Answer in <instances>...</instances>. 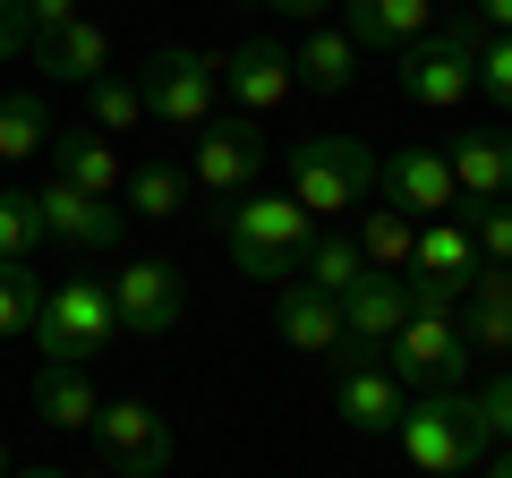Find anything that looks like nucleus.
<instances>
[{
	"mask_svg": "<svg viewBox=\"0 0 512 478\" xmlns=\"http://www.w3.org/2000/svg\"><path fill=\"white\" fill-rule=\"evenodd\" d=\"M86 111H94V129H137V120H146V94H137V77H103V86H86Z\"/></svg>",
	"mask_w": 512,
	"mask_h": 478,
	"instance_id": "nucleus-31",
	"label": "nucleus"
},
{
	"mask_svg": "<svg viewBox=\"0 0 512 478\" xmlns=\"http://www.w3.org/2000/svg\"><path fill=\"white\" fill-rule=\"evenodd\" d=\"M384 368L402 376L410 393H453L461 368H470V342H461L453 316H410V325L393 333V350H384Z\"/></svg>",
	"mask_w": 512,
	"mask_h": 478,
	"instance_id": "nucleus-10",
	"label": "nucleus"
},
{
	"mask_svg": "<svg viewBox=\"0 0 512 478\" xmlns=\"http://www.w3.org/2000/svg\"><path fill=\"white\" fill-rule=\"evenodd\" d=\"M43 248V205L26 188H0V265H35Z\"/></svg>",
	"mask_w": 512,
	"mask_h": 478,
	"instance_id": "nucleus-29",
	"label": "nucleus"
},
{
	"mask_svg": "<svg viewBox=\"0 0 512 478\" xmlns=\"http://www.w3.org/2000/svg\"><path fill=\"white\" fill-rule=\"evenodd\" d=\"M43 146H52V103L43 94H0V163H26Z\"/></svg>",
	"mask_w": 512,
	"mask_h": 478,
	"instance_id": "nucleus-28",
	"label": "nucleus"
},
{
	"mask_svg": "<svg viewBox=\"0 0 512 478\" xmlns=\"http://www.w3.org/2000/svg\"><path fill=\"white\" fill-rule=\"evenodd\" d=\"M461 342L512 359V265H478L470 299H461Z\"/></svg>",
	"mask_w": 512,
	"mask_h": 478,
	"instance_id": "nucleus-19",
	"label": "nucleus"
},
{
	"mask_svg": "<svg viewBox=\"0 0 512 478\" xmlns=\"http://www.w3.org/2000/svg\"><path fill=\"white\" fill-rule=\"evenodd\" d=\"M188 188L197 180H188L180 163H137L128 171V214L137 222H171V214H188Z\"/></svg>",
	"mask_w": 512,
	"mask_h": 478,
	"instance_id": "nucleus-27",
	"label": "nucleus"
},
{
	"mask_svg": "<svg viewBox=\"0 0 512 478\" xmlns=\"http://www.w3.org/2000/svg\"><path fill=\"white\" fill-rule=\"evenodd\" d=\"M26 26H35V43L60 35V26H77V0H26Z\"/></svg>",
	"mask_w": 512,
	"mask_h": 478,
	"instance_id": "nucleus-37",
	"label": "nucleus"
},
{
	"mask_svg": "<svg viewBox=\"0 0 512 478\" xmlns=\"http://www.w3.org/2000/svg\"><path fill=\"white\" fill-rule=\"evenodd\" d=\"M461 222H470V239H478V257H487V265H512V197L461 205Z\"/></svg>",
	"mask_w": 512,
	"mask_h": 478,
	"instance_id": "nucleus-32",
	"label": "nucleus"
},
{
	"mask_svg": "<svg viewBox=\"0 0 512 478\" xmlns=\"http://www.w3.org/2000/svg\"><path fill=\"white\" fill-rule=\"evenodd\" d=\"M470 18L487 26V35H512V0H470Z\"/></svg>",
	"mask_w": 512,
	"mask_h": 478,
	"instance_id": "nucleus-38",
	"label": "nucleus"
},
{
	"mask_svg": "<svg viewBox=\"0 0 512 478\" xmlns=\"http://www.w3.org/2000/svg\"><path fill=\"white\" fill-rule=\"evenodd\" d=\"M333 410H342L359 436H402V410H410V385L393 368H342V385H333Z\"/></svg>",
	"mask_w": 512,
	"mask_h": 478,
	"instance_id": "nucleus-15",
	"label": "nucleus"
},
{
	"mask_svg": "<svg viewBox=\"0 0 512 478\" xmlns=\"http://www.w3.org/2000/svg\"><path fill=\"white\" fill-rule=\"evenodd\" d=\"M461 299H470V291H461V282L410 274V316H453V325H461Z\"/></svg>",
	"mask_w": 512,
	"mask_h": 478,
	"instance_id": "nucleus-34",
	"label": "nucleus"
},
{
	"mask_svg": "<svg viewBox=\"0 0 512 478\" xmlns=\"http://www.w3.org/2000/svg\"><path fill=\"white\" fill-rule=\"evenodd\" d=\"M359 257L376 265V274H402V265L419 257V222H410L402 205H367V222H359Z\"/></svg>",
	"mask_w": 512,
	"mask_h": 478,
	"instance_id": "nucleus-26",
	"label": "nucleus"
},
{
	"mask_svg": "<svg viewBox=\"0 0 512 478\" xmlns=\"http://www.w3.org/2000/svg\"><path fill=\"white\" fill-rule=\"evenodd\" d=\"M35 52V26H26V0H0V69Z\"/></svg>",
	"mask_w": 512,
	"mask_h": 478,
	"instance_id": "nucleus-35",
	"label": "nucleus"
},
{
	"mask_svg": "<svg viewBox=\"0 0 512 478\" xmlns=\"http://www.w3.org/2000/svg\"><path fill=\"white\" fill-rule=\"evenodd\" d=\"M35 342H43V359H52V368H94V359L120 342V308H111V282H103V274H69L60 291H43Z\"/></svg>",
	"mask_w": 512,
	"mask_h": 478,
	"instance_id": "nucleus-4",
	"label": "nucleus"
},
{
	"mask_svg": "<svg viewBox=\"0 0 512 478\" xmlns=\"http://www.w3.org/2000/svg\"><path fill=\"white\" fill-rule=\"evenodd\" d=\"M367 274H376V265L359 257V239H308V257H299V282L325 291V299H350Z\"/></svg>",
	"mask_w": 512,
	"mask_h": 478,
	"instance_id": "nucleus-25",
	"label": "nucleus"
},
{
	"mask_svg": "<svg viewBox=\"0 0 512 478\" xmlns=\"http://www.w3.org/2000/svg\"><path fill=\"white\" fill-rule=\"evenodd\" d=\"M478 94L512 111V35H487V43H478Z\"/></svg>",
	"mask_w": 512,
	"mask_h": 478,
	"instance_id": "nucleus-33",
	"label": "nucleus"
},
{
	"mask_svg": "<svg viewBox=\"0 0 512 478\" xmlns=\"http://www.w3.org/2000/svg\"><path fill=\"white\" fill-rule=\"evenodd\" d=\"M9 478H69V470H9Z\"/></svg>",
	"mask_w": 512,
	"mask_h": 478,
	"instance_id": "nucleus-41",
	"label": "nucleus"
},
{
	"mask_svg": "<svg viewBox=\"0 0 512 478\" xmlns=\"http://www.w3.org/2000/svg\"><path fill=\"white\" fill-rule=\"evenodd\" d=\"M0 478H9V444H0Z\"/></svg>",
	"mask_w": 512,
	"mask_h": 478,
	"instance_id": "nucleus-43",
	"label": "nucleus"
},
{
	"mask_svg": "<svg viewBox=\"0 0 512 478\" xmlns=\"http://www.w3.org/2000/svg\"><path fill=\"white\" fill-rule=\"evenodd\" d=\"M94 410H103L94 368H52V359H43V376H35V419H43V427H94Z\"/></svg>",
	"mask_w": 512,
	"mask_h": 478,
	"instance_id": "nucleus-22",
	"label": "nucleus"
},
{
	"mask_svg": "<svg viewBox=\"0 0 512 478\" xmlns=\"http://www.w3.org/2000/svg\"><path fill=\"white\" fill-rule=\"evenodd\" d=\"M274 333L291 350H308V359H342V299H325V291H308V282H291L282 291V308H274Z\"/></svg>",
	"mask_w": 512,
	"mask_h": 478,
	"instance_id": "nucleus-18",
	"label": "nucleus"
},
{
	"mask_svg": "<svg viewBox=\"0 0 512 478\" xmlns=\"http://www.w3.org/2000/svg\"><path fill=\"white\" fill-rule=\"evenodd\" d=\"M137 94H146V120H163V129H205L222 103V60L171 43V52H154L137 69Z\"/></svg>",
	"mask_w": 512,
	"mask_h": 478,
	"instance_id": "nucleus-6",
	"label": "nucleus"
},
{
	"mask_svg": "<svg viewBox=\"0 0 512 478\" xmlns=\"http://www.w3.org/2000/svg\"><path fill=\"white\" fill-rule=\"evenodd\" d=\"M419 274H436V282H461V291H470V274L487 257H478V239H470V222L461 214H444V222H419Z\"/></svg>",
	"mask_w": 512,
	"mask_h": 478,
	"instance_id": "nucleus-23",
	"label": "nucleus"
},
{
	"mask_svg": "<svg viewBox=\"0 0 512 478\" xmlns=\"http://www.w3.org/2000/svg\"><path fill=\"white\" fill-rule=\"evenodd\" d=\"M444 163H453L461 205H495V197H512V171H504V129H470V137H453V146H444Z\"/></svg>",
	"mask_w": 512,
	"mask_h": 478,
	"instance_id": "nucleus-21",
	"label": "nucleus"
},
{
	"mask_svg": "<svg viewBox=\"0 0 512 478\" xmlns=\"http://www.w3.org/2000/svg\"><path fill=\"white\" fill-rule=\"evenodd\" d=\"M35 60L52 69V86H103L111 77V35L94 18H77V26H60V35H43Z\"/></svg>",
	"mask_w": 512,
	"mask_h": 478,
	"instance_id": "nucleus-20",
	"label": "nucleus"
},
{
	"mask_svg": "<svg viewBox=\"0 0 512 478\" xmlns=\"http://www.w3.org/2000/svg\"><path fill=\"white\" fill-rule=\"evenodd\" d=\"M282 171H291V197L308 205V222H316V214L333 222V214H350V205H367V197H376L384 154L367 146V137H291Z\"/></svg>",
	"mask_w": 512,
	"mask_h": 478,
	"instance_id": "nucleus-2",
	"label": "nucleus"
},
{
	"mask_svg": "<svg viewBox=\"0 0 512 478\" xmlns=\"http://www.w3.org/2000/svg\"><path fill=\"white\" fill-rule=\"evenodd\" d=\"M222 94H231L248 120H265V111H282L299 94V60L282 52V43H265V35H248L231 60H222Z\"/></svg>",
	"mask_w": 512,
	"mask_h": 478,
	"instance_id": "nucleus-12",
	"label": "nucleus"
},
{
	"mask_svg": "<svg viewBox=\"0 0 512 478\" xmlns=\"http://www.w3.org/2000/svg\"><path fill=\"white\" fill-rule=\"evenodd\" d=\"M478 419H487V436H495V444H512V368L495 376L487 393H478Z\"/></svg>",
	"mask_w": 512,
	"mask_h": 478,
	"instance_id": "nucleus-36",
	"label": "nucleus"
},
{
	"mask_svg": "<svg viewBox=\"0 0 512 478\" xmlns=\"http://www.w3.org/2000/svg\"><path fill=\"white\" fill-rule=\"evenodd\" d=\"M487 478H512V453H495V461H487Z\"/></svg>",
	"mask_w": 512,
	"mask_h": 478,
	"instance_id": "nucleus-40",
	"label": "nucleus"
},
{
	"mask_svg": "<svg viewBox=\"0 0 512 478\" xmlns=\"http://www.w3.org/2000/svg\"><path fill=\"white\" fill-rule=\"evenodd\" d=\"M504 171H512V129H504Z\"/></svg>",
	"mask_w": 512,
	"mask_h": 478,
	"instance_id": "nucleus-42",
	"label": "nucleus"
},
{
	"mask_svg": "<svg viewBox=\"0 0 512 478\" xmlns=\"http://www.w3.org/2000/svg\"><path fill=\"white\" fill-rule=\"evenodd\" d=\"M291 60H299V86H316V94H350L359 86V43H350L342 26H316Z\"/></svg>",
	"mask_w": 512,
	"mask_h": 478,
	"instance_id": "nucleus-24",
	"label": "nucleus"
},
{
	"mask_svg": "<svg viewBox=\"0 0 512 478\" xmlns=\"http://www.w3.org/2000/svg\"><path fill=\"white\" fill-rule=\"evenodd\" d=\"M487 419H478V393H410V410H402V453H410V470L419 478H461V470H478V453H487Z\"/></svg>",
	"mask_w": 512,
	"mask_h": 478,
	"instance_id": "nucleus-3",
	"label": "nucleus"
},
{
	"mask_svg": "<svg viewBox=\"0 0 512 478\" xmlns=\"http://www.w3.org/2000/svg\"><path fill=\"white\" fill-rule=\"evenodd\" d=\"M436 0H342V35L359 43V52H393L402 60L419 35H436Z\"/></svg>",
	"mask_w": 512,
	"mask_h": 478,
	"instance_id": "nucleus-14",
	"label": "nucleus"
},
{
	"mask_svg": "<svg viewBox=\"0 0 512 478\" xmlns=\"http://www.w3.org/2000/svg\"><path fill=\"white\" fill-rule=\"evenodd\" d=\"M384 205H402L410 222H444L461 214V188H453V163H444V146H402L393 163L376 171Z\"/></svg>",
	"mask_w": 512,
	"mask_h": 478,
	"instance_id": "nucleus-11",
	"label": "nucleus"
},
{
	"mask_svg": "<svg viewBox=\"0 0 512 478\" xmlns=\"http://www.w3.org/2000/svg\"><path fill=\"white\" fill-rule=\"evenodd\" d=\"M308 205L291 197V188H248V197L222 205V248H231V265L248 282H291L299 257H308Z\"/></svg>",
	"mask_w": 512,
	"mask_h": 478,
	"instance_id": "nucleus-1",
	"label": "nucleus"
},
{
	"mask_svg": "<svg viewBox=\"0 0 512 478\" xmlns=\"http://www.w3.org/2000/svg\"><path fill=\"white\" fill-rule=\"evenodd\" d=\"M35 205H43V239H60V248H86V257L120 248V222H128V205H120V197H86V188L52 180Z\"/></svg>",
	"mask_w": 512,
	"mask_h": 478,
	"instance_id": "nucleus-13",
	"label": "nucleus"
},
{
	"mask_svg": "<svg viewBox=\"0 0 512 478\" xmlns=\"http://www.w3.org/2000/svg\"><path fill=\"white\" fill-rule=\"evenodd\" d=\"M111 308H120V333L163 342V333L188 325V274L171 257H137V265H120V282H111Z\"/></svg>",
	"mask_w": 512,
	"mask_h": 478,
	"instance_id": "nucleus-8",
	"label": "nucleus"
},
{
	"mask_svg": "<svg viewBox=\"0 0 512 478\" xmlns=\"http://www.w3.org/2000/svg\"><path fill=\"white\" fill-rule=\"evenodd\" d=\"M410 325V282L402 274H367L359 291L342 299V333L359 350H393V333Z\"/></svg>",
	"mask_w": 512,
	"mask_h": 478,
	"instance_id": "nucleus-16",
	"label": "nucleus"
},
{
	"mask_svg": "<svg viewBox=\"0 0 512 478\" xmlns=\"http://www.w3.org/2000/svg\"><path fill=\"white\" fill-rule=\"evenodd\" d=\"M86 436H94V453H103L111 478H163L171 470V427H163L154 402H128V393H120V402L94 410Z\"/></svg>",
	"mask_w": 512,
	"mask_h": 478,
	"instance_id": "nucleus-7",
	"label": "nucleus"
},
{
	"mask_svg": "<svg viewBox=\"0 0 512 478\" xmlns=\"http://www.w3.org/2000/svg\"><path fill=\"white\" fill-rule=\"evenodd\" d=\"M478 43H487V26L461 9L444 35H419V43H410V52L393 60V77H402V94H410L419 111H453L461 94L478 86Z\"/></svg>",
	"mask_w": 512,
	"mask_h": 478,
	"instance_id": "nucleus-5",
	"label": "nucleus"
},
{
	"mask_svg": "<svg viewBox=\"0 0 512 478\" xmlns=\"http://www.w3.org/2000/svg\"><path fill=\"white\" fill-rule=\"evenodd\" d=\"M52 180H69V188H86V197H128V180H120V146H103V129H52Z\"/></svg>",
	"mask_w": 512,
	"mask_h": 478,
	"instance_id": "nucleus-17",
	"label": "nucleus"
},
{
	"mask_svg": "<svg viewBox=\"0 0 512 478\" xmlns=\"http://www.w3.org/2000/svg\"><path fill=\"white\" fill-rule=\"evenodd\" d=\"M274 18H325V9H342V0H265Z\"/></svg>",
	"mask_w": 512,
	"mask_h": 478,
	"instance_id": "nucleus-39",
	"label": "nucleus"
},
{
	"mask_svg": "<svg viewBox=\"0 0 512 478\" xmlns=\"http://www.w3.org/2000/svg\"><path fill=\"white\" fill-rule=\"evenodd\" d=\"M35 316H43V274L35 265H0V342L35 333Z\"/></svg>",
	"mask_w": 512,
	"mask_h": 478,
	"instance_id": "nucleus-30",
	"label": "nucleus"
},
{
	"mask_svg": "<svg viewBox=\"0 0 512 478\" xmlns=\"http://www.w3.org/2000/svg\"><path fill=\"white\" fill-rule=\"evenodd\" d=\"M188 180L205 188V197H248V188H265V137H256V120H205L197 129V154H188Z\"/></svg>",
	"mask_w": 512,
	"mask_h": 478,
	"instance_id": "nucleus-9",
	"label": "nucleus"
}]
</instances>
